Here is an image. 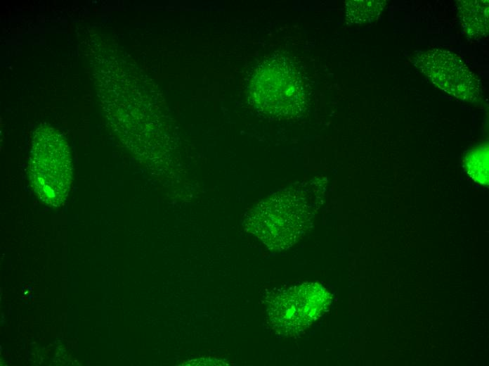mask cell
I'll list each match as a JSON object with an SVG mask.
<instances>
[{
	"label": "cell",
	"instance_id": "obj_1",
	"mask_svg": "<svg viewBox=\"0 0 489 366\" xmlns=\"http://www.w3.org/2000/svg\"><path fill=\"white\" fill-rule=\"evenodd\" d=\"M311 221L310 208L298 192L287 190L259 203L247 216V229L273 251L289 248L304 234Z\"/></svg>",
	"mask_w": 489,
	"mask_h": 366
},
{
	"label": "cell",
	"instance_id": "obj_2",
	"mask_svg": "<svg viewBox=\"0 0 489 366\" xmlns=\"http://www.w3.org/2000/svg\"><path fill=\"white\" fill-rule=\"evenodd\" d=\"M72 162L67 142L56 130L39 127L34 132L29 164L32 187L45 203L58 207L67 196Z\"/></svg>",
	"mask_w": 489,
	"mask_h": 366
},
{
	"label": "cell",
	"instance_id": "obj_3",
	"mask_svg": "<svg viewBox=\"0 0 489 366\" xmlns=\"http://www.w3.org/2000/svg\"><path fill=\"white\" fill-rule=\"evenodd\" d=\"M250 88L255 105L272 118H292L304 109L306 97L303 79L286 57H274L263 63L256 70Z\"/></svg>",
	"mask_w": 489,
	"mask_h": 366
},
{
	"label": "cell",
	"instance_id": "obj_4",
	"mask_svg": "<svg viewBox=\"0 0 489 366\" xmlns=\"http://www.w3.org/2000/svg\"><path fill=\"white\" fill-rule=\"evenodd\" d=\"M330 302L329 292L316 282L280 289L268 306L270 324L280 335L298 336L322 316Z\"/></svg>",
	"mask_w": 489,
	"mask_h": 366
},
{
	"label": "cell",
	"instance_id": "obj_5",
	"mask_svg": "<svg viewBox=\"0 0 489 366\" xmlns=\"http://www.w3.org/2000/svg\"><path fill=\"white\" fill-rule=\"evenodd\" d=\"M414 63L436 86L448 94L469 102L478 99L479 80L455 53L433 49L419 53Z\"/></svg>",
	"mask_w": 489,
	"mask_h": 366
},
{
	"label": "cell",
	"instance_id": "obj_6",
	"mask_svg": "<svg viewBox=\"0 0 489 366\" xmlns=\"http://www.w3.org/2000/svg\"><path fill=\"white\" fill-rule=\"evenodd\" d=\"M458 15L467 37L476 39L488 32V1H457Z\"/></svg>",
	"mask_w": 489,
	"mask_h": 366
},
{
	"label": "cell",
	"instance_id": "obj_7",
	"mask_svg": "<svg viewBox=\"0 0 489 366\" xmlns=\"http://www.w3.org/2000/svg\"><path fill=\"white\" fill-rule=\"evenodd\" d=\"M384 0H351L345 4V19L348 25H360L376 20L384 10Z\"/></svg>",
	"mask_w": 489,
	"mask_h": 366
},
{
	"label": "cell",
	"instance_id": "obj_8",
	"mask_svg": "<svg viewBox=\"0 0 489 366\" xmlns=\"http://www.w3.org/2000/svg\"><path fill=\"white\" fill-rule=\"evenodd\" d=\"M464 165L468 174L481 184L488 183V146L474 147L467 154Z\"/></svg>",
	"mask_w": 489,
	"mask_h": 366
}]
</instances>
